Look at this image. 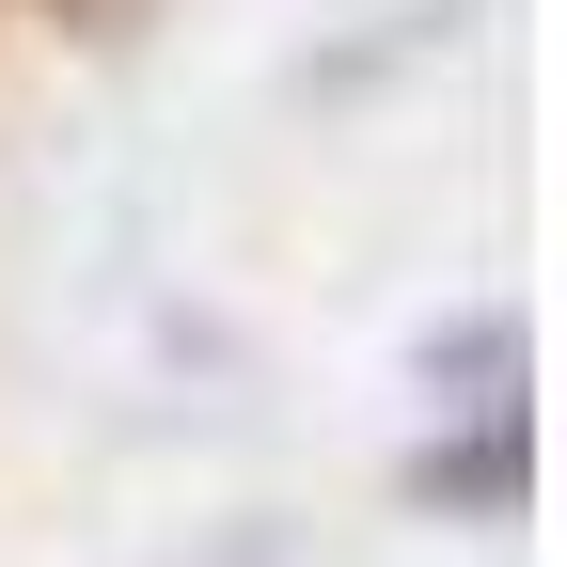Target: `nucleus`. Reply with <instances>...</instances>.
<instances>
[{
  "label": "nucleus",
  "instance_id": "f257e3e1",
  "mask_svg": "<svg viewBox=\"0 0 567 567\" xmlns=\"http://www.w3.org/2000/svg\"><path fill=\"white\" fill-rule=\"evenodd\" d=\"M520 473H536L520 410H473L457 442H425V457H410V505H442V520H520Z\"/></svg>",
  "mask_w": 567,
  "mask_h": 567
},
{
  "label": "nucleus",
  "instance_id": "f03ea898",
  "mask_svg": "<svg viewBox=\"0 0 567 567\" xmlns=\"http://www.w3.org/2000/svg\"><path fill=\"white\" fill-rule=\"evenodd\" d=\"M63 17H80V0H63Z\"/></svg>",
  "mask_w": 567,
  "mask_h": 567
}]
</instances>
